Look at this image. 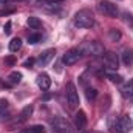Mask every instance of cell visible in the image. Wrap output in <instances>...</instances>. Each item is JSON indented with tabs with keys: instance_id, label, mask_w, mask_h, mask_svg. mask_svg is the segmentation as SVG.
Wrapping results in <instances>:
<instances>
[{
	"instance_id": "cell-1",
	"label": "cell",
	"mask_w": 133,
	"mask_h": 133,
	"mask_svg": "<svg viewBox=\"0 0 133 133\" xmlns=\"http://www.w3.org/2000/svg\"><path fill=\"white\" fill-rule=\"evenodd\" d=\"M74 25L77 28H91L95 25V17L90 9H79L74 14Z\"/></svg>"
},
{
	"instance_id": "cell-2",
	"label": "cell",
	"mask_w": 133,
	"mask_h": 133,
	"mask_svg": "<svg viewBox=\"0 0 133 133\" xmlns=\"http://www.w3.org/2000/svg\"><path fill=\"white\" fill-rule=\"evenodd\" d=\"M79 50L82 51V54H88V56H102L105 53L104 50V45L101 42H96V40H91V42H84Z\"/></svg>"
},
{
	"instance_id": "cell-3",
	"label": "cell",
	"mask_w": 133,
	"mask_h": 133,
	"mask_svg": "<svg viewBox=\"0 0 133 133\" xmlns=\"http://www.w3.org/2000/svg\"><path fill=\"white\" fill-rule=\"evenodd\" d=\"M50 127L53 133H73L71 129V124L66 121L65 118H61V116H54L50 119Z\"/></svg>"
},
{
	"instance_id": "cell-4",
	"label": "cell",
	"mask_w": 133,
	"mask_h": 133,
	"mask_svg": "<svg viewBox=\"0 0 133 133\" xmlns=\"http://www.w3.org/2000/svg\"><path fill=\"white\" fill-rule=\"evenodd\" d=\"M98 9H99L101 14H104V16H107V17H111V19L118 17V14H119L118 6L113 5V3L108 2V0H102V2H99V3H98Z\"/></svg>"
},
{
	"instance_id": "cell-5",
	"label": "cell",
	"mask_w": 133,
	"mask_h": 133,
	"mask_svg": "<svg viewBox=\"0 0 133 133\" xmlns=\"http://www.w3.org/2000/svg\"><path fill=\"white\" fill-rule=\"evenodd\" d=\"M62 0H36V5L46 12H57L62 6Z\"/></svg>"
},
{
	"instance_id": "cell-6",
	"label": "cell",
	"mask_w": 133,
	"mask_h": 133,
	"mask_svg": "<svg viewBox=\"0 0 133 133\" xmlns=\"http://www.w3.org/2000/svg\"><path fill=\"white\" fill-rule=\"evenodd\" d=\"M81 57H82V51L79 48H71V50H68L64 54L62 62L65 65H74V64H77L81 61Z\"/></svg>"
},
{
	"instance_id": "cell-7",
	"label": "cell",
	"mask_w": 133,
	"mask_h": 133,
	"mask_svg": "<svg viewBox=\"0 0 133 133\" xmlns=\"http://www.w3.org/2000/svg\"><path fill=\"white\" fill-rule=\"evenodd\" d=\"M65 91H66V101H68V105H70L71 108L77 107V105H79V95H77V90H76V87H74L73 82H68V84H66Z\"/></svg>"
},
{
	"instance_id": "cell-8",
	"label": "cell",
	"mask_w": 133,
	"mask_h": 133,
	"mask_svg": "<svg viewBox=\"0 0 133 133\" xmlns=\"http://www.w3.org/2000/svg\"><path fill=\"white\" fill-rule=\"evenodd\" d=\"M104 57V65L107 66L108 70H118V66H119V57H118V54L116 53H113V51H107L105 54H102Z\"/></svg>"
},
{
	"instance_id": "cell-9",
	"label": "cell",
	"mask_w": 133,
	"mask_h": 133,
	"mask_svg": "<svg viewBox=\"0 0 133 133\" xmlns=\"http://www.w3.org/2000/svg\"><path fill=\"white\" fill-rule=\"evenodd\" d=\"M54 54H56V50L54 48H50V50H45L43 53H40V56L37 57V64L40 66H45V65H48L51 61H53V57H54Z\"/></svg>"
},
{
	"instance_id": "cell-10",
	"label": "cell",
	"mask_w": 133,
	"mask_h": 133,
	"mask_svg": "<svg viewBox=\"0 0 133 133\" xmlns=\"http://www.w3.org/2000/svg\"><path fill=\"white\" fill-rule=\"evenodd\" d=\"M36 84H37V87H39L42 91H46V90H50V87H51V79H50V76H48L46 73H40V74L37 76V79H36Z\"/></svg>"
},
{
	"instance_id": "cell-11",
	"label": "cell",
	"mask_w": 133,
	"mask_h": 133,
	"mask_svg": "<svg viewBox=\"0 0 133 133\" xmlns=\"http://www.w3.org/2000/svg\"><path fill=\"white\" fill-rule=\"evenodd\" d=\"M74 124H76V129L79 130H84L87 127V115L84 110H79L74 116Z\"/></svg>"
},
{
	"instance_id": "cell-12",
	"label": "cell",
	"mask_w": 133,
	"mask_h": 133,
	"mask_svg": "<svg viewBox=\"0 0 133 133\" xmlns=\"http://www.w3.org/2000/svg\"><path fill=\"white\" fill-rule=\"evenodd\" d=\"M31 115H33V105H26V107H23L22 111H20V115H19V118L16 119V124H22V122H25Z\"/></svg>"
},
{
	"instance_id": "cell-13",
	"label": "cell",
	"mask_w": 133,
	"mask_h": 133,
	"mask_svg": "<svg viewBox=\"0 0 133 133\" xmlns=\"http://www.w3.org/2000/svg\"><path fill=\"white\" fill-rule=\"evenodd\" d=\"M121 93H122V96H124V98L132 99V98H133V79H129V81L122 85Z\"/></svg>"
},
{
	"instance_id": "cell-14",
	"label": "cell",
	"mask_w": 133,
	"mask_h": 133,
	"mask_svg": "<svg viewBox=\"0 0 133 133\" xmlns=\"http://www.w3.org/2000/svg\"><path fill=\"white\" fill-rule=\"evenodd\" d=\"M108 129H110L111 133H122L121 132V121H119V118L111 116L108 119Z\"/></svg>"
},
{
	"instance_id": "cell-15",
	"label": "cell",
	"mask_w": 133,
	"mask_h": 133,
	"mask_svg": "<svg viewBox=\"0 0 133 133\" xmlns=\"http://www.w3.org/2000/svg\"><path fill=\"white\" fill-rule=\"evenodd\" d=\"M121 59H122V64L127 66L133 65V50L132 48H125L121 54Z\"/></svg>"
},
{
	"instance_id": "cell-16",
	"label": "cell",
	"mask_w": 133,
	"mask_h": 133,
	"mask_svg": "<svg viewBox=\"0 0 133 133\" xmlns=\"http://www.w3.org/2000/svg\"><path fill=\"white\" fill-rule=\"evenodd\" d=\"M119 121H121V132L122 133H129L133 129V122L129 116H121Z\"/></svg>"
},
{
	"instance_id": "cell-17",
	"label": "cell",
	"mask_w": 133,
	"mask_h": 133,
	"mask_svg": "<svg viewBox=\"0 0 133 133\" xmlns=\"http://www.w3.org/2000/svg\"><path fill=\"white\" fill-rule=\"evenodd\" d=\"M6 81H8L9 85H17V84H20V81H22V73H20V71H11V73L8 74V77H6Z\"/></svg>"
},
{
	"instance_id": "cell-18",
	"label": "cell",
	"mask_w": 133,
	"mask_h": 133,
	"mask_svg": "<svg viewBox=\"0 0 133 133\" xmlns=\"http://www.w3.org/2000/svg\"><path fill=\"white\" fill-rule=\"evenodd\" d=\"M19 133H45V127L40 124H36V125H30V127L22 129Z\"/></svg>"
},
{
	"instance_id": "cell-19",
	"label": "cell",
	"mask_w": 133,
	"mask_h": 133,
	"mask_svg": "<svg viewBox=\"0 0 133 133\" xmlns=\"http://www.w3.org/2000/svg\"><path fill=\"white\" fill-rule=\"evenodd\" d=\"M20 48H22V39L14 37V39L9 42V51H11V53H17Z\"/></svg>"
},
{
	"instance_id": "cell-20",
	"label": "cell",
	"mask_w": 133,
	"mask_h": 133,
	"mask_svg": "<svg viewBox=\"0 0 133 133\" xmlns=\"http://www.w3.org/2000/svg\"><path fill=\"white\" fill-rule=\"evenodd\" d=\"M85 98L88 102H93V101L98 98V90L93 88V87H87L85 88Z\"/></svg>"
},
{
	"instance_id": "cell-21",
	"label": "cell",
	"mask_w": 133,
	"mask_h": 133,
	"mask_svg": "<svg viewBox=\"0 0 133 133\" xmlns=\"http://www.w3.org/2000/svg\"><path fill=\"white\" fill-rule=\"evenodd\" d=\"M26 23H28L30 28H34V30H39V28L42 26V22H40V19H37V17H28Z\"/></svg>"
},
{
	"instance_id": "cell-22",
	"label": "cell",
	"mask_w": 133,
	"mask_h": 133,
	"mask_svg": "<svg viewBox=\"0 0 133 133\" xmlns=\"http://www.w3.org/2000/svg\"><path fill=\"white\" fill-rule=\"evenodd\" d=\"M105 76H107L111 82H115V84H121V82H122V76H121V74H116V73H111V71H105Z\"/></svg>"
},
{
	"instance_id": "cell-23",
	"label": "cell",
	"mask_w": 133,
	"mask_h": 133,
	"mask_svg": "<svg viewBox=\"0 0 133 133\" xmlns=\"http://www.w3.org/2000/svg\"><path fill=\"white\" fill-rule=\"evenodd\" d=\"M40 40H42V36L39 33H33V34L28 36V43H30V45H36V43H39Z\"/></svg>"
},
{
	"instance_id": "cell-24",
	"label": "cell",
	"mask_w": 133,
	"mask_h": 133,
	"mask_svg": "<svg viewBox=\"0 0 133 133\" xmlns=\"http://www.w3.org/2000/svg\"><path fill=\"white\" fill-rule=\"evenodd\" d=\"M122 20H124L125 25H129V26L133 30V14H130V12H124V14H122Z\"/></svg>"
},
{
	"instance_id": "cell-25",
	"label": "cell",
	"mask_w": 133,
	"mask_h": 133,
	"mask_svg": "<svg viewBox=\"0 0 133 133\" xmlns=\"http://www.w3.org/2000/svg\"><path fill=\"white\" fill-rule=\"evenodd\" d=\"M108 36H110L111 42H118V40L121 39V33H119L118 30H115V28H111V30L108 31Z\"/></svg>"
},
{
	"instance_id": "cell-26",
	"label": "cell",
	"mask_w": 133,
	"mask_h": 133,
	"mask_svg": "<svg viewBox=\"0 0 133 133\" xmlns=\"http://www.w3.org/2000/svg\"><path fill=\"white\" fill-rule=\"evenodd\" d=\"M8 107H9V104H8V101L6 99H0V116L8 110Z\"/></svg>"
},
{
	"instance_id": "cell-27",
	"label": "cell",
	"mask_w": 133,
	"mask_h": 133,
	"mask_svg": "<svg viewBox=\"0 0 133 133\" xmlns=\"http://www.w3.org/2000/svg\"><path fill=\"white\" fill-rule=\"evenodd\" d=\"M5 65H8V66H12V65H16V57H14L12 54H9V56H6V57H5Z\"/></svg>"
},
{
	"instance_id": "cell-28",
	"label": "cell",
	"mask_w": 133,
	"mask_h": 133,
	"mask_svg": "<svg viewBox=\"0 0 133 133\" xmlns=\"http://www.w3.org/2000/svg\"><path fill=\"white\" fill-rule=\"evenodd\" d=\"M34 62H36V59L30 57V59H26V61L23 62V66H26V68H31V66L34 65Z\"/></svg>"
},
{
	"instance_id": "cell-29",
	"label": "cell",
	"mask_w": 133,
	"mask_h": 133,
	"mask_svg": "<svg viewBox=\"0 0 133 133\" xmlns=\"http://www.w3.org/2000/svg\"><path fill=\"white\" fill-rule=\"evenodd\" d=\"M3 31H5L6 36H9V34H11V31H12V30H11V20H8V22H6V25H5V30H3Z\"/></svg>"
},
{
	"instance_id": "cell-30",
	"label": "cell",
	"mask_w": 133,
	"mask_h": 133,
	"mask_svg": "<svg viewBox=\"0 0 133 133\" xmlns=\"http://www.w3.org/2000/svg\"><path fill=\"white\" fill-rule=\"evenodd\" d=\"M9 3V0H0V8H3V6H6Z\"/></svg>"
},
{
	"instance_id": "cell-31",
	"label": "cell",
	"mask_w": 133,
	"mask_h": 133,
	"mask_svg": "<svg viewBox=\"0 0 133 133\" xmlns=\"http://www.w3.org/2000/svg\"><path fill=\"white\" fill-rule=\"evenodd\" d=\"M50 98H51V95H50V93H46V95L43 96V101H48V99H50Z\"/></svg>"
},
{
	"instance_id": "cell-32",
	"label": "cell",
	"mask_w": 133,
	"mask_h": 133,
	"mask_svg": "<svg viewBox=\"0 0 133 133\" xmlns=\"http://www.w3.org/2000/svg\"><path fill=\"white\" fill-rule=\"evenodd\" d=\"M85 133H104V132H85Z\"/></svg>"
}]
</instances>
